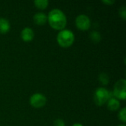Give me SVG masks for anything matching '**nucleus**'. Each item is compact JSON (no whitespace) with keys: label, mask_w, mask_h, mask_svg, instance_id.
<instances>
[{"label":"nucleus","mask_w":126,"mask_h":126,"mask_svg":"<svg viewBox=\"0 0 126 126\" xmlns=\"http://www.w3.org/2000/svg\"><path fill=\"white\" fill-rule=\"evenodd\" d=\"M57 41L61 47H69L75 41V35L72 31L67 29L61 30L57 35Z\"/></svg>","instance_id":"obj_2"},{"label":"nucleus","mask_w":126,"mask_h":126,"mask_svg":"<svg viewBox=\"0 0 126 126\" xmlns=\"http://www.w3.org/2000/svg\"><path fill=\"white\" fill-rule=\"evenodd\" d=\"M114 97L117 100H125L126 98V80L125 79L119 80L114 86L112 92Z\"/></svg>","instance_id":"obj_4"},{"label":"nucleus","mask_w":126,"mask_h":126,"mask_svg":"<svg viewBox=\"0 0 126 126\" xmlns=\"http://www.w3.org/2000/svg\"><path fill=\"white\" fill-rule=\"evenodd\" d=\"M54 126H65V123L61 119H57L54 121Z\"/></svg>","instance_id":"obj_16"},{"label":"nucleus","mask_w":126,"mask_h":126,"mask_svg":"<svg viewBox=\"0 0 126 126\" xmlns=\"http://www.w3.org/2000/svg\"><path fill=\"white\" fill-rule=\"evenodd\" d=\"M34 4L37 8L43 10L47 7L49 4V1L48 0H35L34 1Z\"/></svg>","instance_id":"obj_12"},{"label":"nucleus","mask_w":126,"mask_h":126,"mask_svg":"<svg viewBox=\"0 0 126 126\" xmlns=\"http://www.w3.org/2000/svg\"><path fill=\"white\" fill-rule=\"evenodd\" d=\"M33 21L38 25H44L47 21V16L41 12L36 13L33 16Z\"/></svg>","instance_id":"obj_8"},{"label":"nucleus","mask_w":126,"mask_h":126,"mask_svg":"<svg viewBox=\"0 0 126 126\" xmlns=\"http://www.w3.org/2000/svg\"><path fill=\"white\" fill-rule=\"evenodd\" d=\"M118 126H126V125L125 124H121V125H119Z\"/></svg>","instance_id":"obj_19"},{"label":"nucleus","mask_w":126,"mask_h":126,"mask_svg":"<svg viewBox=\"0 0 126 126\" xmlns=\"http://www.w3.org/2000/svg\"><path fill=\"white\" fill-rule=\"evenodd\" d=\"M46 103H47V98L41 93H35L30 98V105L36 109L44 107Z\"/></svg>","instance_id":"obj_5"},{"label":"nucleus","mask_w":126,"mask_h":126,"mask_svg":"<svg viewBox=\"0 0 126 126\" xmlns=\"http://www.w3.org/2000/svg\"><path fill=\"white\" fill-rule=\"evenodd\" d=\"M103 3H105V4H109V5H111L112 4H114V2H115V1L114 0H103V1H102Z\"/></svg>","instance_id":"obj_17"},{"label":"nucleus","mask_w":126,"mask_h":126,"mask_svg":"<svg viewBox=\"0 0 126 126\" xmlns=\"http://www.w3.org/2000/svg\"><path fill=\"white\" fill-rule=\"evenodd\" d=\"M75 24L78 29L86 31L88 30L91 26V21L88 16L85 14H80L77 16L75 19Z\"/></svg>","instance_id":"obj_6"},{"label":"nucleus","mask_w":126,"mask_h":126,"mask_svg":"<svg viewBox=\"0 0 126 126\" xmlns=\"http://www.w3.org/2000/svg\"><path fill=\"white\" fill-rule=\"evenodd\" d=\"M99 80L101 84H103L104 86L108 85L109 83V77L106 73H104V72L100 73L99 75Z\"/></svg>","instance_id":"obj_13"},{"label":"nucleus","mask_w":126,"mask_h":126,"mask_svg":"<svg viewBox=\"0 0 126 126\" xmlns=\"http://www.w3.org/2000/svg\"><path fill=\"white\" fill-rule=\"evenodd\" d=\"M47 21L49 25L55 30H62L66 25V17L64 13L58 8L52 9L48 14Z\"/></svg>","instance_id":"obj_1"},{"label":"nucleus","mask_w":126,"mask_h":126,"mask_svg":"<svg viewBox=\"0 0 126 126\" xmlns=\"http://www.w3.org/2000/svg\"><path fill=\"white\" fill-rule=\"evenodd\" d=\"M10 29V24L9 21L4 18H0V33L4 34L9 32Z\"/></svg>","instance_id":"obj_10"},{"label":"nucleus","mask_w":126,"mask_h":126,"mask_svg":"<svg viewBox=\"0 0 126 126\" xmlns=\"http://www.w3.org/2000/svg\"><path fill=\"white\" fill-rule=\"evenodd\" d=\"M34 31L30 27H24L21 32V37L25 42H30L34 38Z\"/></svg>","instance_id":"obj_7"},{"label":"nucleus","mask_w":126,"mask_h":126,"mask_svg":"<svg viewBox=\"0 0 126 126\" xmlns=\"http://www.w3.org/2000/svg\"><path fill=\"white\" fill-rule=\"evenodd\" d=\"M111 97H114L113 94L103 87L97 88L94 93V101L98 106H101L106 103Z\"/></svg>","instance_id":"obj_3"},{"label":"nucleus","mask_w":126,"mask_h":126,"mask_svg":"<svg viewBox=\"0 0 126 126\" xmlns=\"http://www.w3.org/2000/svg\"><path fill=\"white\" fill-rule=\"evenodd\" d=\"M89 38L94 43H99L102 38L101 34L98 31H96V30L92 31L89 33Z\"/></svg>","instance_id":"obj_11"},{"label":"nucleus","mask_w":126,"mask_h":126,"mask_svg":"<svg viewBox=\"0 0 126 126\" xmlns=\"http://www.w3.org/2000/svg\"><path fill=\"white\" fill-rule=\"evenodd\" d=\"M119 15L123 19H126V6H122L120 9H119Z\"/></svg>","instance_id":"obj_15"},{"label":"nucleus","mask_w":126,"mask_h":126,"mask_svg":"<svg viewBox=\"0 0 126 126\" xmlns=\"http://www.w3.org/2000/svg\"><path fill=\"white\" fill-rule=\"evenodd\" d=\"M118 118L123 123L126 122V108L123 107L118 113Z\"/></svg>","instance_id":"obj_14"},{"label":"nucleus","mask_w":126,"mask_h":126,"mask_svg":"<svg viewBox=\"0 0 126 126\" xmlns=\"http://www.w3.org/2000/svg\"><path fill=\"white\" fill-rule=\"evenodd\" d=\"M120 107V103L119 100L115 97H111L107 101V108L111 111H116Z\"/></svg>","instance_id":"obj_9"},{"label":"nucleus","mask_w":126,"mask_h":126,"mask_svg":"<svg viewBox=\"0 0 126 126\" xmlns=\"http://www.w3.org/2000/svg\"><path fill=\"white\" fill-rule=\"evenodd\" d=\"M72 126H83L82 124H80V123H75V124H73Z\"/></svg>","instance_id":"obj_18"}]
</instances>
